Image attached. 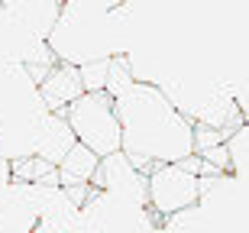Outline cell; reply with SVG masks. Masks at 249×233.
I'll return each mask as SVG.
<instances>
[{"instance_id":"cell-1","label":"cell","mask_w":249,"mask_h":233,"mask_svg":"<svg viewBox=\"0 0 249 233\" xmlns=\"http://www.w3.org/2000/svg\"><path fill=\"white\" fill-rule=\"evenodd\" d=\"M113 110L120 120L123 143L120 149L139 172H149L152 162H178L191 146L194 120H188L159 84L133 81L113 97Z\"/></svg>"},{"instance_id":"cell-2","label":"cell","mask_w":249,"mask_h":233,"mask_svg":"<svg viewBox=\"0 0 249 233\" xmlns=\"http://www.w3.org/2000/svg\"><path fill=\"white\" fill-rule=\"evenodd\" d=\"M65 120L71 126L74 140L84 143L88 149H94L97 156H110L120 149L123 133L120 120L113 110V97L104 88H88L65 107Z\"/></svg>"},{"instance_id":"cell-3","label":"cell","mask_w":249,"mask_h":233,"mask_svg":"<svg viewBox=\"0 0 249 233\" xmlns=\"http://www.w3.org/2000/svg\"><path fill=\"white\" fill-rule=\"evenodd\" d=\"M162 217L149 204H139L126 195L91 188L88 201L81 204V230H159Z\"/></svg>"},{"instance_id":"cell-4","label":"cell","mask_w":249,"mask_h":233,"mask_svg":"<svg viewBox=\"0 0 249 233\" xmlns=\"http://www.w3.org/2000/svg\"><path fill=\"white\" fill-rule=\"evenodd\" d=\"M146 191H149V207L165 220V217L178 214L197 201L201 175L185 168L181 162H152L146 172Z\"/></svg>"},{"instance_id":"cell-5","label":"cell","mask_w":249,"mask_h":233,"mask_svg":"<svg viewBox=\"0 0 249 233\" xmlns=\"http://www.w3.org/2000/svg\"><path fill=\"white\" fill-rule=\"evenodd\" d=\"M81 91H88L81 81V68L68 65V62H55L39 81V94H42L49 110H65Z\"/></svg>"},{"instance_id":"cell-6","label":"cell","mask_w":249,"mask_h":233,"mask_svg":"<svg viewBox=\"0 0 249 233\" xmlns=\"http://www.w3.org/2000/svg\"><path fill=\"white\" fill-rule=\"evenodd\" d=\"M97 152L88 149L84 143L74 140V146L62 156V162H58V185H84V181H91L94 168H97Z\"/></svg>"}]
</instances>
